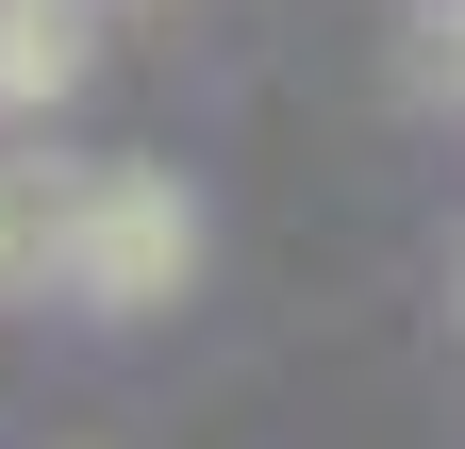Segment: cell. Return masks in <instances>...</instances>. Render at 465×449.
Masks as SVG:
<instances>
[{
    "instance_id": "6da1fadb",
    "label": "cell",
    "mask_w": 465,
    "mask_h": 449,
    "mask_svg": "<svg viewBox=\"0 0 465 449\" xmlns=\"http://www.w3.org/2000/svg\"><path fill=\"white\" fill-rule=\"evenodd\" d=\"M183 284H200V200L166 184V166H84V200H67V300L150 316Z\"/></svg>"
},
{
    "instance_id": "3957f363",
    "label": "cell",
    "mask_w": 465,
    "mask_h": 449,
    "mask_svg": "<svg viewBox=\"0 0 465 449\" xmlns=\"http://www.w3.org/2000/svg\"><path fill=\"white\" fill-rule=\"evenodd\" d=\"M84 17L100 0H0V117H50L84 84Z\"/></svg>"
},
{
    "instance_id": "277c9868",
    "label": "cell",
    "mask_w": 465,
    "mask_h": 449,
    "mask_svg": "<svg viewBox=\"0 0 465 449\" xmlns=\"http://www.w3.org/2000/svg\"><path fill=\"white\" fill-rule=\"evenodd\" d=\"M416 67H432V100L465 117V0H432V34H416Z\"/></svg>"
},
{
    "instance_id": "7a4b0ae2",
    "label": "cell",
    "mask_w": 465,
    "mask_h": 449,
    "mask_svg": "<svg viewBox=\"0 0 465 449\" xmlns=\"http://www.w3.org/2000/svg\"><path fill=\"white\" fill-rule=\"evenodd\" d=\"M67 166H50V150H0V300H50V284H67Z\"/></svg>"
}]
</instances>
